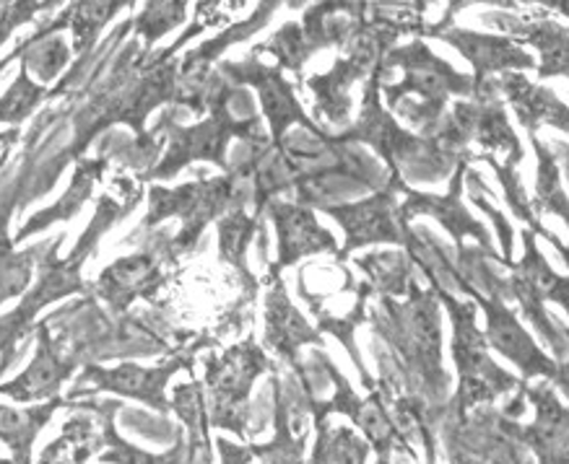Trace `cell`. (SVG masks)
<instances>
[{"instance_id": "17", "label": "cell", "mask_w": 569, "mask_h": 464, "mask_svg": "<svg viewBox=\"0 0 569 464\" xmlns=\"http://www.w3.org/2000/svg\"><path fill=\"white\" fill-rule=\"evenodd\" d=\"M97 446H104V431L102 438L94 436V421L89 417H73L68 421L63 436L42 452L40 464H87Z\"/></svg>"}, {"instance_id": "31", "label": "cell", "mask_w": 569, "mask_h": 464, "mask_svg": "<svg viewBox=\"0 0 569 464\" xmlns=\"http://www.w3.org/2000/svg\"><path fill=\"white\" fill-rule=\"evenodd\" d=\"M553 149H557V151H559V157L565 159L567 172H569V145H567V143H553Z\"/></svg>"}, {"instance_id": "4", "label": "cell", "mask_w": 569, "mask_h": 464, "mask_svg": "<svg viewBox=\"0 0 569 464\" xmlns=\"http://www.w3.org/2000/svg\"><path fill=\"white\" fill-rule=\"evenodd\" d=\"M401 176L390 174V184L386 190H380L377 195L361 200V203L351 205H326L322 211H328L333 219L341 223L346 231V246L338 258H346L351 250L375 242H390V244H406V231L409 226H401L398 221V208H396V192H403Z\"/></svg>"}, {"instance_id": "3", "label": "cell", "mask_w": 569, "mask_h": 464, "mask_svg": "<svg viewBox=\"0 0 569 464\" xmlns=\"http://www.w3.org/2000/svg\"><path fill=\"white\" fill-rule=\"evenodd\" d=\"M268 369L266 355L258 351L256 343H242L229 351L224 359L209 361V384L213 390V413L211 425L232 428L244 436L248 423V394L252 379Z\"/></svg>"}, {"instance_id": "13", "label": "cell", "mask_w": 569, "mask_h": 464, "mask_svg": "<svg viewBox=\"0 0 569 464\" xmlns=\"http://www.w3.org/2000/svg\"><path fill=\"white\" fill-rule=\"evenodd\" d=\"M266 343L281 353L289 363L297 361L299 345L305 343H320L322 340L310 324L302 320V314L289 304L287 291L279 278H273V289L268 293V327H266Z\"/></svg>"}, {"instance_id": "10", "label": "cell", "mask_w": 569, "mask_h": 464, "mask_svg": "<svg viewBox=\"0 0 569 464\" xmlns=\"http://www.w3.org/2000/svg\"><path fill=\"white\" fill-rule=\"evenodd\" d=\"M40 345H37L34 361L29 363L24 374L13 379L9 384H0V394L17 402H34V400H56L60 384L71 376L76 361H66L60 353V345L50 337L48 324H40L37 330Z\"/></svg>"}, {"instance_id": "11", "label": "cell", "mask_w": 569, "mask_h": 464, "mask_svg": "<svg viewBox=\"0 0 569 464\" xmlns=\"http://www.w3.org/2000/svg\"><path fill=\"white\" fill-rule=\"evenodd\" d=\"M271 215L279 231V262H276L273 275L281 268L295 265L299 258L318 252H333L336 242L326 229L315 221V215L302 205L273 203Z\"/></svg>"}, {"instance_id": "29", "label": "cell", "mask_w": 569, "mask_h": 464, "mask_svg": "<svg viewBox=\"0 0 569 464\" xmlns=\"http://www.w3.org/2000/svg\"><path fill=\"white\" fill-rule=\"evenodd\" d=\"M40 9H48L42 3H0V44L6 42L13 29H17L21 21H29Z\"/></svg>"}, {"instance_id": "32", "label": "cell", "mask_w": 569, "mask_h": 464, "mask_svg": "<svg viewBox=\"0 0 569 464\" xmlns=\"http://www.w3.org/2000/svg\"><path fill=\"white\" fill-rule=\"evenodd\" d=\"M11 138H13V135H0V145H3V143H9Z\"/></svg>"}, {"instance_id": "15", "label": "cell", "mask_w": 569, "mask_h": 464, "mask_svg": "<svg viewBox=\"0 0 569 464\" xmlns=\"http://www.w3.org/2000/svg\"><path fill=\"white\" fill-rule=\"evenodd\" d=\"M66 24H68V13L58 21V24H52L50 29H44V32L34 34L32 40L21 44L17 56H11L9 60L21 58V68H27L29 73H34L42 83L52 81L68 63V48L63 37L56 34L58 27H66ZM9 60H6V63H9Z\"/></svg>"}, {"instance_id": "30", "label": "cell", "mask_w": 569, "mask_h": 464, "mask_svg": "<svg viewBox=\"0 0 569 464\" xmlns=\"http://www.w3.org/2000/svg\"><path fill=\"white\" fill-rule=\"evenodd\" d=\"M217 444L221 448V456H224V464H248L250 462L252 448L234 446V444H229V441H224V438H219Z\"/></svg>"}, {"instance_id": "6", "label": "cell", "mask_w": 569, "mask_h": 464, "mask_svg": "<svg viewBox=\"0 0 569 464\" xmlns=\"http://www.w3.org/2000/svg\"><path fill=\"white\" fill-rule=\"evenodd\" d=\"M460 289L466 293H471L473 299H479V304L487 312V332L483 337H489V343L497 347L499 353L507 355L512 363H518L526 376H546V379H559V369L546 359V355L538 351L533 340L528 337V332L520 327V322L515 320V314L502 304V299H491V296H481L473 289H468L463 278L458 273L452 275Z\"/></svg>"}, {"instance_id": "28", "label": "cell", "mask_w": 569, "mask_h": 464, "mask_svg": "<svg viewBox=\"0 0 569 464\" xmlns=\"http://www.w3.org/2000/svg\"><path fill=\"white\" fill-rule=\"evenodd\" d=\"M466 174H468V184H471V200L481 208L483 213H489V219L497 223L499 239H502V250H505V265L515 268V262L510 260L512 258V229H510V223L505 221V215L499 213L497 208L489 203V200H483V195H489V188L481 182L479 172H473V169H471V172H466Z\"/></svg>"}, {"instance_id": "33", "label": "cell", "mask_w": 569, "mask_h": 464, "mask_svg": "<svg viewBox=\"0 0 569 464\" xmlns=\"http://www.w3.org/2000/svg\"><path fill=\"white\" fill-rule=\"evenodd\" d=\"M0 464H13V462H9V460H0Z\"/></svg>"}, {"instance_id": "18", "label": "cell", "mask_w": 569, "mask_h": 464, "mask_svg": "<svg viewBox=\"0 0 569 464\" xmlns=\"http://www.w3.org/2000/svg\"><path fill=\"white\" fill-rule=\"evenodd\" d=\"M99 169H102V164H81L79 169H76L73 184H71V190H68L66 195H63V200H60V203H56L52 208H48V211H44V213L34 215V219L29 221L27 226L19 231L17 242H19V239L29 236V234H34V231L48 229L50 223L73 219V215L79 213V208L87 203L89 192H91V188H94V180H97Z\"/></svg>"}, {"instance_id": "5", "label": "cell", "mask_w": 569, "mask_h": 464, "mask_svg": "<svg viewBox=\"0 0 569 464\" xmlns=\"http://www.w3.org/2000/svg\"><path fill=\"white\" fill-rule=\"evenodd\" d=\"M471 159L473 157H468V151H463V157H460L458 167H456V174H452V184H450L448 195H429V192H413V190L403 188L406 203L398 208V221H401V226L406 229L413 215H435V219L440 221L445 229H448V234L456 239L458 252L463 250V236H476L481 242L483 250H487L489 258L499 260L489 244L487 229H483L481 223L466 211L463 203H460V190H463V176L468 172V161Z\"/></svg>"}, {"instance_id": "21", "label": "cell", "mask_w": 569, "mask_h": 464, "mask_svg": "<svg viewBox=\"0 0 569 464\" xmlns=\"http://www.w3.org/2000/svg\"><path fill=\"white\" fill-rule=\"evenodd\" d=\"M367 444L353 436L349 428L328 431L326 423L318 425V446L312 464H365Z\"/></svg>"}, {"instance_id": "22", "label": "cell", "mask_w": 569, "mask_h": 464, "mask_svg": "<svg viewBox=\"0 0 569 464\" xmlns=\"http://www.w3.org/2000/svg\"><path fill=\"white\" fill-rule=\"evenodd\" d=\"M42 102V87L29 79L27 68H21L19 79L0 99V122L6 125H19L32 114Z\"/></svg>"}, {"instance_id": "9", "label": "cell", "mask_w": 569, "mask_h": 464, "mask_svg": "<svg viewBox=\"0 0 569 464\" xmlns=\"http://www.w3.org/2000/svg\"><path fill=\"white\" fill-rule=\"evenodd\" d=\"M437 40L452 44L473 65L476 89H481L495 73H512L515 68H533V58L526 56L520 48H515L507 37L450 27L448 32L437 34Z\"/></svg>"}, {"instance_id": "12", "label": "cell", "mask_w": 569, "mask_h": 464, "mask_svg": "<svg viewBox=\"0 0 569 464\" xmlns=\"http://www.w3.org/2000/svg\"><path fill=\"white\" fill-rule=\"evenodd\" d=\"M491 87L497 89V94L502 91L510 99L520 122L528 128V135H536L541 125H553L569 133V107L561 104L549 89L533 87L520 73H502L499 79H491Z\"/></svg>"}, {"instance_id": "16", "label": "cell", "mask_w": 569, "mask_h": 464, "mask_svg": "<svg viewBox=\"0 0 569 464\" xmlns=\"http://www.w3.org/2000/svg\"><path fill=\"white\" fill-rule=\"evenodd\" d=\"M9 211L11 205L0 208V304L27 291L29 281H32L34 254L42 252V246L27 252L13 250V239L6 231L9 229Z\"/></svg>"}, {"instance_id": "7", "label": "cell", "mask_w": 569, "mask_h": 464, "mask_svg": "<svg viewBox=\"0 0 569 464\" xmlns=\"http://www.w3.org/2000/svg\"><path fill=\"white\" fill-rule=\"evenodd\" d=\"M193 361L190 359H174L164 363V366L143 369L138 363H120L118 369H99V366H87L79 379V386L91 384V390H110L118 394H126V397L141 400L146 405H151L159 413H169V402L164 397L167 382L172 379L174 371L190 369ZM76 386V390H79Z\"/></svg>"}, {"instance_id": "1", "label": "cell", "mask_w": 569, "mask_h": 464, "mask_svg": "<svg viewBox=\"0 0 569 464\" xmlns=\"http://www.w3.org/2000/svg\"><path fill=\"white\" fill-rule=\"evenodd\" d=\"M380 65L386 71L393 65L406 68V79L382 91H386L390 107L401 110L403 118L421 130L425 138H435L440 130L448 94L476 97V81L437 58L425 42H411L406 48L390 50L388 58L380 60Z\"/></svg>"}, {"instance_id": "20", "label": "cell", "mask_w": 569, "mask_h": 464, "mask_svg": "<svg viewBox=\"0 0 569 464\" xmlns=\"http://www.w3.org/2000/svg\"><path fill=\"white\" fill-rule=\"evenodd\" d=\"M533 149L538 153V184H536V211L541 213H557L567 221L569 226V200L561 192L559 172H557V159L546 145L538 141V135H530Z\"/></svg>"}, {"instance_id": "25", "label": "cell", "mask_w": 569, "mask_h": 464, "mask_svg": "<svg viewBox=\"0 0 569 464\" xmlns=\"http://www.w3.org/2000/svg\"><path fill=\"white\" fill-rule=\"evenodd\" d=\"M359 268L380 281L388 293H403L406 283H413L409 260L403 254H369L367 260H359Z\"/></svg>"}, {"instance_id": "2", "label": "cell", "mask_w": 569, "mask_h": 464, "mask_svg": "<svg viewBox=\"0 0 569 464\" xmlns=\"http://www.w3.org/2000/svg\"><path fill=\"white\" fill-rule=\"evenodd\" d=\"M432 283L437 299L448 306L452 327H456L452 353H456V363L460 369V394L456 407L463 410L476 405V402H491L502 392L515 390L518 379L499 369L487 355V337L476 327L473 304H460L440 283Z\"/></svg>"}, {"instance_id": "19", "label": "cell", "mask_w": 569, "mask_h": 464, "mask_svg": "<svg viewBox=\"0 0 569 464\" xmlns=\"http://www.w3.org/2000/svg\"><path fill=\"white\" fill-rule=\"evenodd\" d=\"M273 394H276V438L268 446H252V454L260 456L263 464H302L305 438L291 436L287 402L281 397L279 379H273Z\"/></svg>"}, {"instance_id": "26", "label": "cell", "mask_w": 569, "mask_h": 464, "mask_svg": "<svg viewBox=\"0 0 569 464\" xmlns=\"http://www.w3.org/2000/svg\"><path fill=\"white\" fill-rule=\"evenodd\" d=\"M258 50L273 52V56L279 58V63L291 68L295 73H299V68H302L305 60L312 56L310 44H307L305 29L299 24H287L279 34H273L271 42H266L263 48H258Z\"/></svg>"}, {"instance_id": "14", "label": "cell", "mask_w": 569, "mask_h": 464, "mask_svg": "<svg viewBox=\"0 0 569 464\" xmlns=\"http://www.w3.org/2000/svg\"><path fill=\"white\" fill-rule=\"evenodd\" d=\"M157 278V260L151 254H133V258L114 262L107 268L99 285H102L104 299L110 301L114 309L128 306L136 293H146L153 285Z\"/></svg>"}, {"instance_id": "23", "label": "cell", "mask_w": 569, "mask_h": 464, "mask_svg": "<svg viewBox=\"0 0 569 464\" xmlns=\"http://www.w3.org/2000/svg\"><path fill=\"white\" fill-rule=\"evenodd\" d=\"M122 9V3H79L68 11V21L73 24L76 48L81 52L91 48L99 27H104L114 13Z\"/></svg>"}, {"instance_id": "8", "label": "cell", "mask_w": 569, "mask_h": 464, "mask_svg": "<svg viewBox=\"0 0 569 464\" xmlns=\"http://www.w3.org/2000/svg\"><path fill=\"white\" fill-rule=\"evenodd\" d=\"M221 71L237 83H250V87L258 89L266 118L271 120V133L276 145H281L283 135H287V128L295 125V122L305 125L307 130H312V133H318V128L305 118L302 107H299L295 94H291L289 83L281 79V71L260 65L256 58H248L244 63H224Z\"/></svg>"}, {"instance_id": "24", "label": "cell", "mask_w": 569, "mask_h": 464, "mask_svg": "<svg viewBox=\"0 0 569 464\" xmlns=\"http://www.w3.org/2000/svg\"><path fill=\"white\" fill-rule=\"evenodd\" d=\"M252 229H256V221L248 219L242 211H234L229 219L221 221L219 223L221 260L232 262V265L244 270V252H248Z\"/></svg>"}, {"instance_id": "27", "label": "cell", "mask_w": 569, "mask_h": 464, "mask_svg": "<svg viewBox=\"0 0 569 464\" xmlns=\"http://www.w3.org/2000/svg\"><path fill=\"white\" fill-rule=\"evenodd\" d=\"M182 19H184V3H149L133 24L138 32L146 37V44H153L159 37H164L169 29L182 24Z\"/></svg>"}]
</instances>
